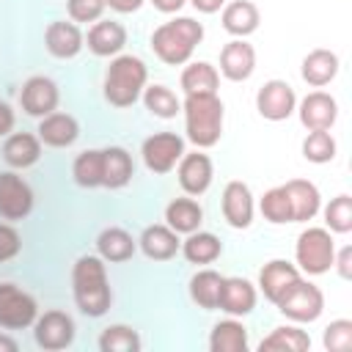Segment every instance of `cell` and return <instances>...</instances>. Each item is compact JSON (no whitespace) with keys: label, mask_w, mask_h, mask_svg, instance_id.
<instances>
[{"label":"cell","mask_w":352,"mask_h":352,"mask_svg":"<svg viewBox=\"0 0 352 352\" xmlns=\"http://www.w3.org/2000/svg\"><path fill=\"white\" fill-rule=\"evenodd\" d=\"M148 82V66L138 55H116L104 72V99L113 107H132Z\"/></svg>","instance_id":"277c9868"},{"label":"cell","mask_w":352,"mask_h":352,"mask_svg":"<svg viewBox=\"0 0 352 352\" xmlns=\"http://www.w3.org/2000/svg\"><path fill=\"white\" fill-rule=\"evenodd\" d=\"M72 176L80 187L85 190H96L102 187V148H88L80 151L72 162Z\"/></svg>","instance_id":"d590c367"},{"label":"cell","mask_w":352,"mask_h":352,"mask_svg":"<svg viewBox=\"0 0 352 352\" xmlns=\"http://www.w3.org/2000/svg\"><path fill=\"white\" fill-rule=\"evenodd\" d=\"M294 113L300 116V124L308 132H314V129H330L336 124V118H338V102L330 94H324V91H311V94H305L297 102V110Z\"/></svg>","instance_id":"4fadbf2b"},{"label":"cell","mask_w":352,"mask_h":352,"mask_svg":"<svg viewBox=\"0 0 352 352\" xmlns=\"http://www.w3.org/2000/svg\"><path fill=\"white\" fill-rule=\"evenodd\" d=\"M179 82H182L184 96H190V94H217L220 72L212 63H206V60H195V63L184 66Z\"/></svg>","instance_id":"1f68e13d"},{"label":"cell","mask_w":352,"mask_h":352,"mask_svg":"<svg viewBox=\"0 0 352 352\" xmlns=\"http://www.w3.org/2000/svg\"><path fill=\"white\" fill-rule=\"evenodd\" d=\"M333 256H336V242L327 228L308 226L297 236L294 258H297V270L302 275H324L333 267Z\"/></svg>","instance_id":"5b68a950"},{"label":"cell","mask_w":352,"mask_h":352,"mask_svg":"<svg viewBox=\"0 0 352 352\" xmlns=\"http://www.w3.org/2000/svg\"><path fill=\"white\" fill-rule=\"evenodd\" d=\"M336 138L327 132V129H314L308 132V138L302 140V157L314 165H324V162H333L336 160Z\"/></svg>","instance_id":"74e56055"},{"label":"cell","mask_w":352,"mask_h":352,"mask_svg":"<svg viewBox=\"0 0 352 352\" xmlns=\"http://www.w3.org/2000/svg\"><path fill=\"white\" fill-rule=\"evenodd\" d=\"M38 140L50 148H66L80 138V124L74 116L69 113H50L44 118H38Z\"/></svg>","instance_id":"7402d4cb"},{"label":"cell","mask_w":352,"mask_h":352,"mask_svg":"<svg viewBox=\"0 0 352 352\" xmlns=\"http://www.w3.org/2000/svg\"><path fill=\"white\" fill-rule=\"evenodd\" d=\"M182 113H184L187 140L195 148L217 146V140L223 135V116H226V107H223L217 94H190V96H184Z\"/></svg>","instance_id":"7a4b0ae2"},{"label":"cell","mask_w":352,"mask_h":352,"mask_svg":"<svg viewBox=\"0 0 352 352\" xmlns=\"http://www.w3.org/2000/svg\"><path fill=\"white\" fill-rule=\"evenodd\" d=\"M104 3L118 14H132V11H138L143 6V0H104Z\"/></svg>","instance_id":"bcb514c9"},{"label":"cell","mask_w":352,"mask_h":352,"mask_svg":"<svg viewBox=\"0 0 352 352\" xmlns=\"http://www.w3.org/2000/svg\"><path fill=\"white\" fill-rule=\"evenodd\" d=\"M176 176H179V187L187 195H204L212 184L214 168H212V160L204 151H192V154L184 151L179 165H176Z\"/></svg>","instance_id":"9a60e30c"},{"label":"cell","mask_w":352,"mask_h":352,"mask_svg":"<svg viewBox=\"0 0 352 352\" xmlns=\"http://www.w3.org/2000/svg\"><path fill=\"white\" fill-rule=\"evenodd\" d=\"M248 346H250L248 327L236 316L217 322L209 333V349L212 352H248Z\"/></svg>","instance_id":"f546056e"},{"label":"cell","mask_w":352,"mask_h":352,"mask_svg":"<svg viewBox=\"0 0 352 352\" xmlns=\"http://www.w3.org/2000/svg\"><path fill=\"white\" fill-rule=\"evenodd\" d=\"M16 349H19V344L11 336H3L0 333V352H16Z\"/></svg>","instance_id":"681fc988"},{"label":"cell","mask_w":352,"mask_h":352,"mask_svg":"<svg viewBox=\"0 0 352 352\" xmlns=\"http://www.w3.org/2000/svg\"><path fill=\"white\" fill-rule=\"evenodd\" d=\"M179 250L190 264H212L220 258L223 242L212 231H192V234H187V239L182 242Z\"/></svg>","instance_id":"4dcf8cb0"},{"label":"cell","mask_w":352,"mask_h":352,"mask_svg":"<svg viewBox=\"0 0 352 352\" xmlns=\"http://www.w3.org/2000/svg\"><path fill=\"white\" fill-rule=\"evenodd\" d=\"M256 286L248 278H223V289H220V302L217 308L226 311L228 316H248L256 308Z\"/></svg>","instance_id":"603a6c76"},{"label":"cell","mask_w":352,"mask_h":352,"mask_svg":"<svg viewBox=\"0 0 352 352\" xmlns=\"http://www.w3.org/2000/svg\"><path fill=\"white\" fill-rule=\"evenodd\" d=\"M138 248L143 250L146 258L151 261H168L179 253L182 242H179V234L165 226V223H154V226H146L140 239H138Z\"/></svg>","instance_id":"ffe728a7"},{"label":"cell","mask_w":352,"mask_h":352,"mask_svg":"<svg viewBox=\"0 0 352 352\" xmlns=\"http://www.w3.org/2000/svg\"><path fill=\"white\" fill-rule=\"evenodd\" d=\"M220 289H223V275L214 272V270H198L190 278V300L204 311H214L217 308Z\"/></svg>","instance_id":"d6a6232c"},{"label":"cell","mask_w":352,"mask_h":352,"mask_svg":"<svg viewBox=\"0 0 352 352\" xmlns=\"http://www.w3.org/2000/svg\"><path fill=\"white\" fill-rule=\"evenodd\" d=\"M204 38V25L192 16H176L154 28L151 33V50L154 55L168 66H182L192 58L195 47Z\"/></svg>","instance_id":"3957f363"},{"label":"cell","mask_w":352,"mask_h":352,"mask_svg":"<svg viewBox=\"0 0 352 352\" xmlns=\"http://www.w3.org/2000/svg\"><path fill=\"white\" fill-rule=\"evenodd\" d=\"M138 250V239L126 231V228H118V226H110L104 228L99 236H96V256L110 261V264H118V261H129Z\"/></svg>","instance_id":"4316f807"},{"label":"cell","mask_w":352,"mask_h":352,"mask_svg":"<svg viewBox=\"0 0 352 352\" xmlns=\"http://www.w3.org/2000/svg\"><path fill=\"white\" fill-rule=\"evenodd\" d=\"M300 278H302V272H300L292 261H286V258H272V261H267V264L261 267V272H258V289H261V294H264L272 305H278V300H280Z\"/></svg>","instance_id":"2e32d148"},{"label":"cell","mask_w":352,"mask_h":352,"mask_svg":"<svg viewBox=\"0 0 352 352\" xmlns=\"http://www.w3.org/2000/svg\"><path fill=\"white\" fill-rule=\"evenodd\" d=\"M44 44L52 58H74L85 47V36L77 28V22H50L44 30Z\"/></svg>","instance_id":"d6986e66"},{"label":"cell","mask_w":352,"mask_h":352,"mask_svg":"<svg viewBox=\"0 0 352 352\" xmlns=\"http://www.w3.org/2000/svg\"><path fill=\"white\" fill-rule=\"evenodd\" d=\"M58 102H60V91L44 74H36V77L25 80V85L19 91V104L33 118H44V116L55 113L58 110Z\"/></svg>","instance_id":"7c38bea8"},{"label":"cell","mask_w":352,"mask_h":352,"mask_svg":"<svg viewBox=\"0 0 352 352\" xmlns=\"http://www.w3.org/2000/svg\"><path fill=\"white\" fill-rule=\"evenodd\" d=\"M204 223V209L192 195L173 198L165 206V226H170L176 234H192Z\"/></svg>","instance_id":"f1b7e54d"},{"label":"cell","mask_w":352,"mask_h":352,"mask_svg":"<svg viewBox=\"0 0 352 352\" xmlns=\"http://www.w3.org/2000/svg\"><path fill=\"white\" fill-rule=\"evenodd\" d=\"M41 157V140L38 135H30V132H11L3 143V160L8 168H16V170H25L30 165H36Z\"/></svg>","instance_id":"484cf974"},{"label":"cell","mask_w":352,"mask_h":352,"mask_svg":"<svg viewBox=\"0 0 352 352\" xmlns=\"http://www.w3.org/2000/svg\"><path fill=\"white\" fill-rule=\"evenodd\" d=\"M333 267L338 270V275H341L344 280L352 278V248H349V245H344L341 250H336V256H333Z\"/></svg>","instance_id":"ee69618b"},{"label":"cell","mask_w":352,"mask_h":352,"mask_svg":"<svg viewBox=\"0 0 352 352\" xmlns=\"http://www.w3.org/2000/svg\"><path fill=\"white\" fill-rule=\"evenodd\" d=\"M38 302L33 294L19 289L16 283H0V327L6 330H25L36 322Z\"/></svg>","instance_id":"52a82bcc"},{"label":"cell","mask_w":352,"mask_h":352,"mask_svg":"<svg viewBox=\"0 0 352 352\" xmlns=\"http://www.w3.org/2000/svg\"><path fill=\"white\" fill-rule=\"evenodd\" d=\"M258 349L261 352H305V349H311V336L305 330H300L297 324L275 327L267 338H261Z\"/></svg>","instance_id":"836d02e7"},{"label":"cell","mask_w":352,"mask_h":352,"mask_svg":"<svg viewBox=\"0 0 352 352\" xmlns=\"http://www.w3.org/2000/svg\"><path fill=\"white\" fill-rule=\"evenodd\" d=\"M338 66H341V63H338V55H336L333 50L316 47V50H311V52L302 58L300 74H302V80H305L311 88H324L327 82L336 80Z\"/></svg>","instance_id":"d4e9b609"},{"label":"cell","mask_w":352,"mask_h":352,"mask_svg":"<svg viewBox=\"0 0 352 352\" xmlns=\"http://www.w3.org/2000/svg\"><path fill=\"white\" fill-rule=\"evenodd\" d=\"M140 336L129 324H110L99 336L102 352H140Z\"/></svg>","instance_id":"8d00e7d4"},{"label":"cell","mask_w":352,"mask_h":352,"mask_svg":"<svg viewBox=\"0 0 352 352\" xmlns=\"http://www.w3.org/2000/svg\"><path fill=\"white\" fill-rule=\"evenodd\" d=\"M223 217L231 228H248L253 223L256 214V204H253V192L245 182H228L223 187V201H220Z\"/></svg>","instance_id":"5bb4252c"},{"label":"cell","mask_w":352,"mask_h":352,"mask_svg":"<svg viewBox=\"0 0 352 352\" xmlns=\"http://www.w3.org/2000/svg\"><path fill=\"white\" fill-rule=\"evenodd\" d=\"M289 206H292V223H308L322 209V195L314 182L308 179H289L283 184Z\"/></svg>","instance_id":"ac0fdd59"},{"label":"cell","mask_w":352,"mask_h":352,"mask_svg":"<svg viewBox=\"0 0 352 352\" xmlns=\"http://www.w3.org/2000/svg\"><path fill=\"white\" fill-rule=\"evenodd\" d=\"M14 121H16V116H14L11 104L8 102H0V138H8L11 135Z\"/></svg>","instance_id":"f6af8a7d"},{"label":"cell","mask_w":352,"mask_h":352,"mask_svg":"<svg viewBox=\"0 0 352 352\" xmlns=\"http://www.w3.org/2000/svg\"><path fill=\"white\" fill-rule=\"evenodd\" d=\"M182 154H184V138H179L176 132H154L140 146L143 165L151 173H170L179 165Z\"/></svg>","instance_id":"ba28073f"},{"label":"cell","mask_w":352,"mask_h":352,"mask_svg":"<svg viewBox=\"0 0 352 352\" xmlns=\"http://www.w3.org/2000/svg\"><path fill=\"white\" fill-rule=\"evenodd\" d=\"M157 11H162V14H176L187 0H148Z\"/></svg>","instance_id":"c3c4849f"},{"label":"cell","mask_w":352,"mask_h":352,"mask_svg":"<svg viewBox=\"0 0 352 352\" xmlns=\"http://www.w3.org/2000/svg\"><path fill=\"white\" fill-rule=\"evenodd\" d=\"M278 311H280L286 319L300 322V324L316 322V319L322 316V311H324V294H322V289H319L316 283L300 278V280L278 300Z\"/></svg>","instance_id":"8992f818"},{"label":"cell","mask_w":352,"mask_h":352,"mask_svg":"<svg viewBox=\"0 0 352 352\" xmlns=\"http://www.w3.org/2000/svg\"><path fill=\"white\" fill-rule=\"evenodd\" d=\"M256 69V50L245 38H234L220 50V74L231 82H242Z\"/></svg>","instance_id":"e0dca14e"},{"label":"cell","mask_w":352,"mask_h":352,"mask_svg":"<svg viewBox=\"0 0 352 352\" xmlns=\"http://www.w3.org/2000/svg\"><path fill=\"white\" fill-rule=\"evenodd\" d=\"M190 3H192V8L201 11V14H217V11L226 6V0H190Z\"/></svg>","instance_id":"7dc6e473"},{"label":"cell","mask_w":352,"mask_h":352,"mask_svg":"<svg viewBox=\"0 0 352 352\" xmlns=\"http://www.w3.org/2000/svg\"><path fill=\"white\" fill-rule=\"evenodd\" d=\"M85 44L94 55L99 58H110V55H118L126 44V28L116 19H96L85 36Z\"/></svg>","instance_id":"44dd1931"},{"label":"cell","mask_w":352,"mask_h":352,"mask_svg":"<svg viewBox=\"0 0 352 352\" xmlns=\"http://www.w3.org/2000/svg\"><path fill=\"white\" fill-rule=\"evenodd\" d=\"M258 22H261V14H258L256 3H250V0H234V3L223 6V28L236 38L256 33Z\"/></svg>","instance_id":"83f0119b"},{"label":"cell","mask_w":352,"mask_h":352,"mask_svg":"<svg viewBox=\"0 0 352 352\" xmlns=\"http://www.w3.org/2000/svg\"><path fill=\"white\" fill-rule=\"evenodd\" d=\"M324 223L330 234H349L352 231V198L346 192L336 195L324 206Z\"/></svg>","instance_id":"ab89813d"},{"label":"cell","mask_w":352,"mask_h":352,"mask_svg":"<svg viewBox=\"0 0 352 352\" xmlns=\"http://www.w3.org/2000/svg\"><path fill=\"white\" fill-rule=\"evenodd\" d=\"M143 104L157 118H176L182 113V99L168 85H146L143 88Z\"/></svg>","instance_id":"e575fe53"},{"label":"cell","mask_w":352,"mask_h":352,"mask_svg":"<svg viewBox=\"0 0 352 352\" xmlns=\"http://www.w3.org/2000/svg\"><path fill=\"white\" fill-rule=\"evenodd\" d=\"M22 250V236L14 226L8 223H0V264L3 261H11L16 253Z\"/></svg>","instance_id":"7bdbcfd3"},{"label":"cell","mask_w":352,"mask_h":352,"mask_svg":"<svg viewBox=\"0 0 352 352\" xmlns=\"http://www.w3.org/2000/svg\"><path fill=\"white\" fill-rule=\"evenodd\" d=\"M72 292H74V302H77L80 314H85L91 319L104 316L110 302H113L104 258H99V256H80L74 261V267H72Z\"/></svg>","instance_id":"6da1fadb"},{"label":"cell","mask_w":352,"mask_h":352,"mask_svg":"<svg viewBox=\"0 0 352 352\" xmlns=\"http://www.w3.org/2000/svg\"><path fill=\"white\" fill-rule=\"evenodd\" d=\"M33 209L30 184L14 170L0 173V217L3 220H25Z\"/></svg>","instance_id":"8fae6325"},{"label":"cell","mask_w":352,"mask_h":352,"mask_svg":"<svg viewBox=\"0 0 352 352\" xmlns=\"http://www.w3.org/2000/svg\"><path fill=\"white\" fill-rule=\"evenodd\" d=\"M66 8H69V16L72 22H96L107 3L104 0H66Z\"/></svg>","instance_id":"b9f144b4"},{"label":"cell","mask_w":352,"mask_h":352,"mask_svg":"<svg viewBox=\"0 0 352 352\" xmlns=\"http://www.w3.org/2000/svg\"><path fill=\"white\" fill-rule=\"evenodd\" d=\"M258 209L264 214V220H270L272 226H283V223H292V206H289V198H286V190L283 184L278 187H270L261 201H258Z\"/></svg>","instance_id":"f35d334b"},{"label":"cell","mask_w":352,"mask_h":352,"mask_svg":"<svg viewBox=\"0 0 352 352\" xmlns=\"http://www.w3.org/2000/svg\"><path fill=\"white\" fill-rule=\"evenodd\" d=\"M256 110L267 121H286L297 110V94L286 80H267L256 94Z\"/></svg>","instance_id":"30bf717a"},{"label":"cell","mask_w":352,"mask_h":352,"mask_svg":"<svg viewBox=\"0 0 352 352\" xmlns=\"http://www.w3.org/2000/svg\"><path fill=\"white\" fill-rule=\"evenodd\" d=\"M33 338L47 352L66 349L74 341V319L63 311H44L33 322Z\"/></svg>","instance_id":"9c48e42d"},{"label":"cell","mask_w":352,"mask_h":352,"mask_svg":"<svg viewBox=\"0 0 352 352\" xmlns=\"http://www.w3.org/2000/svg\"><path fill=\"white\" fill-rule=\"evenodd\" d=\"M322 344L330 352H349L352 349V319H333L322 333Z\"/></svg>","instance_id":"60d3db41"},{"label":"cell","mask_w":352,"mask_h":352,"mask_svg":"<svg viewBox=\"0 0 352 352\" xmlns=\"http://www.w3.org/2000/svg\"><path fill=\"white\" fill-rule=\"evenodd\" d=\"M132 176H135V162L126 148L121 146L102 148V187L121 190L132 182Z\"/></svg>","instance_id":"cb8c5ba5"}]
</instances>
